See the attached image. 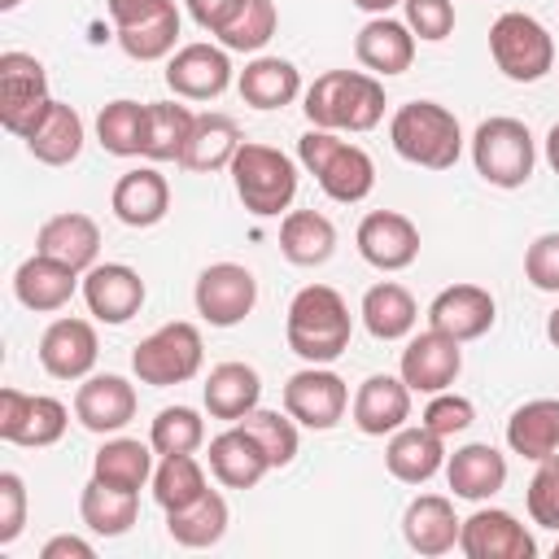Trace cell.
Returning <instances> with one entry per match:
<instances>
[{
    "instance_id": "1",
    "label": "cell",
    "mask_w": 559,
    "mask_h": 559,
    "mask_svg": "<svg viewBox=\"0 0 559 559\" xmlns=\"http://www.w3.org/2000/svg\"><path fill=\"white\" fill-rule=\"evenodd\" d=\"M349 332H354V319H349V306L336 288L328 284H306L293 301H288V319H284V336H288V349L306 362H336L345 349H349Z\"/></svg>"
},
{
    "instance_id": "2",
    "label": "cell",
    "mask_w": 559,
    "mask_h": 559,
    "mask_svg": "<svg viewBox=\"0 0 559 559\" xmlns=\"http://www.w3.org/2000/svg\"><path fill=\"white\" fill-rule=\"evenodd\" d=\"M301 109L323 131H371L384 118V87L367 70H328L306 87Z\"/></svg>"
},
{
    "instance_id": "3",
    "label": "cell",
    "mask_w": 559,
    "mask_h": 559,
    "mask_svg": "<svg viewBox=\"0 0 559 559\" xmlns=\"http://www.w3.org/2000/svg\"><path fill=\"white\" fill-rule=\"evenodd\" d=\"M393 153L424 170H450L463 153L459 118L437 100H411L389 118Z\"/></svg>"
},
{
    "instance_id": "4",
    "label": "cell",
    "mask_w": 559,
    "mask_h": 559,
    "mask_svg": "<svg viewBox=\"0 0 559 559\" xmlns=\"http://www.w3.org/2000/svg\"><path fill=\"white\" fill-rule=\"evenodd\" d=\"M297 157H301V166L314 175V183H319L332 201H341V205L367 201L371 188H376V162L367 157V148L345 144L336 131L310 127V131L297 140Z\"/></svg>"
},
{
    "instance_id": "5",
    "label": "cell",
    "mask_w": 559,
    "mask_h": 559,
    "mask_svg": "<svg viewBox=\"0 0 559 559\" xmlns=\"http://www.w3.org/2000/svg\"><path fill=\"white\" fill-rule=\"evenodd\" d=\"M231 183H236V197L249 214L258 218H275L293 205L297 197V166L288 153L271 148V144H258V140H245L231 157Z\"/></svg>"
},
{
    "instance_id": "6",
    "label": "cell",
    "mask_w": 559,
    "mask_h": 559,
    "mask_svg": "<svg viewBox=\"0 0 559 559\" xmlns=\"http://www.w3.org/2000/svg\"><path fill=\"white\" fill-rule=\"evenodd\" d=\"M472 162H476V175L493 188H520L528 183L533 175V162H537V148H533V131L520 122V118H485L472 135Z\"/></svg>"
},
{
    "instance_id": "7",
    "label": "cell",
    "mask_w": 559,
    "mask_h": 559,
    "mask_svg": "<svg viewBox=\"0 0 559 559\" xmlns=\"http://www.w3.org/2000/svg\"><path fill=\"white\" fill-rule=\"evenodd\" d=\"M201 358H205V345H201V332L197 323H162L157 332H148L135 349H131V371L140 384H153V389H170V384H183L201 371Z\"/></svg>"
},
{
    "instance_id": "8",
    "label": "cell",
    "mask_w": 559,
    "mask_h": 559,
    "mask_svg": "<svg viewBox=\"0 0 559 559\" xmlns=\"http://www.w3.org/2000/svg\"><path fill=\"white\" fill-rule=\"evenodd\" d=\"M489 57L511 83H537L555 66V39L533 13H502L489 26Z\"/></svg>"
},
{
    "instance_id": "9",
    "label": "cell",
    "mask_w": 559,
    "mask_h": 559,
    "mask_svg": "<svg viewBox=\"0 0 559 559\" xmlns=\"http://www.w3.org/2000/svg\"><path fill=\"white\" fill-rule=\"evenodd\" d=\"M345 406H349V384H345L336 371L319 367V362L293 371L288 384H284V411H288L301 428L328 432V428H336V424L345 419Z\"/></svg>"
},
{
    "instance_id": "10",
    "label": "cell",
    "mask_w": 559,
    "mask_h": 559,
    "mask_svg": "<svg viewBox=\"0 0 559 559\" xmlns=\"http://www.w3.org/2000/svg\"><path fill=\"white\" fill-rule=\"evenodd\" d=\"M192 301H197V314L210 328H236L258 301V280L240 262H214L197 275Z\"/></svg>"
},
{
    "instance_id": "11",
    "label": "cell",
    "mask_w": 559,
    "mask_h": 559,
    "mask_svg": "<svg viewBox=\"0 0 559 559\" xmlns=\"http://www.w3.org/2000/svg\"><path fill=\"white\" fill-rule=\"evenodd\" d=\"M70 424V411L48 397V393H22V389H0V437L13 445L44 450L61 441Z\"/></svg>"
},
{
    "instance_id": "12",
    "label": "cell",
    "mask_w": 559,
    "mask_h": 559,
    "mask_svg": "<svg viewBox=\"0 0 559 559\" xmlns=\"http://www.w3.org/2000/svg\"><path fill=\"white\" fill-rule=\"evenodd\" d=\"M48 70L31 52H0V122L22 140L35 114L48 105Z\"/></svg>"
},
{
    "instance_id": "13",
    "label": "cell",
    "mask_w": 559,
    "mask_h": 559,
    "mask_svg": "<svg viewBox=\"0 0 559 559\" xmlns=\"http://www.w3.org/2000/svg\"><path fill=\"white\" fill-rule=\"evenodd\" d=\"M459 550L467 559H533V533L502 507H480L459 524Z\"/></svg>"
},
{
    "instance_id": "14",
    "label": "cell",
    "mask_w": 559,
    "mask_h": 559,
    "mask_svg": "<svg viewBox=\"0 0 559 559\" xmlns=\"http://www.w3.org/2000/svg\"><path fill=\"white\" fill-rule=\"evenodd\" d=\"M397 371H402V380L411 384V393H441V389H450V384L459 380V371H463V349H459L454 336L428 328V332H419V336L406 341Z\"/></svg>"
},
{
    "instance_id": "15",
    "label": "cell",
    "mask_w": 559,
    "mask_h": 559,
    "mask_svg": "<svg viewBox=\"0 0 559 559\" xmlns=\"http://www.w3.org/2000/svg\"><path fill=\"white\" fill-rule=\"evenodd\" d=\"M354 240L362 262H371L376 271H406L419 258V227L397 210H371L358 223Z\"/></svg>"
},
{
    "instance_id": "16",
    "label": "cell",
    "mask_w": 559,
    "mask_h": 559,
    "mask_svg": "<svg viewBox=\"0 0 559 559\" xmlns=\"http://www.w3.org/2000/svg\"><path fill=\"white\" fill-rule=\"evenodd\" d=\"M231 83V61L227 48L214 44H183L175 48V57L166 61V87L179 100H214L223 96Z\"/></svg>"
},
{
    "instance_id": "17",
    "label": "cell",
    "mask_w": 559,
    "mask_h": 559,
    "mask_svg": "<svg viewBox=\"0 0 559 559\" xmlns=\"http://www.w3.org/2000/svg\"><path fill=\"white\" fill-rule=\"evenodd\" d=\"M83 301L100 323H127L144 306V280L127 262H96L83 271Z\"/></svg>"
},
{
    "instance_id": "18",
    "label": "cell",
    "mask_w": 559,
    "mask_h": 559,
    "mask_svg": "<svg viewBox=\"0 0 559 559\" xmlns=\"http://www.w3.org/2000/svg\"><path fill=\"white\" fill-rule=\"evenodd\" d=\"M493 319H498V306H493L489 288H480V284H450L428 306V328L454 336L459 345L485 336L493 328Z\"/></svg>"
},
{
    "instance_id": "19",
    "label": "cell",
    "mask_w": 559,
    "mask_h": 559,
    "mask_svg": "<svg viewBox=\"0 0 559 559\" xmlns=\"http://www.w3.org/2000/svg\"><path fill=\"white\" fill-rule=\"evenodd\" d=\"M96 328L87 319H52L39 336V362L52 380H83L96 367Z\"/></svg>"
},
{
    "instance_id": "20",
    "label": "cell",
    "mask_w": 559,
    "mask_h": 559,
    "mask_svg": "<svg viewBox=\"0 0 559 559\" xmlns=\"http://www.w3.org/2000/svg\"><path fill=\"white\" fill-rule=\"evenodd\" d=\"M354 428L367 437H389L411 419V384L402 376H367L349 402Z\"/></svg>"
},
{
    "instance_id": "21",
    "label": "cell",
    "mask_w": 559,
    "mask_h": 559,
    "mask_svg": "<svg viewBox=\"0 0 559 559\" xmlns=\"http://www.w3.org/2000/svg\"><path fill=\"white\" fill-rule=\"evenodd\" d=\"M74 419L87 432H118L135 419V389L122 376H87L74 393Z\"/></svg>"
},
{
    "instance_id": "22",
    "label": "cell",
    "mask_w": 559,
    "mask_h": 559,
    "mask_svg": "<svg viewBox=\"0 0 559 559\" xmlns=\"http://www.w3.org/2000/svg\"><path fill=\"white\" fill-rule=\"evenodd\" d=\"M384 467L402 485H424L445 467V437H437L428 424H402L397 432H389Z\"/></svg>"
},
{
    "instance_id": "23",
    "label": "cell",
    "mask_w": 559,
    "mask_h": 559,
    "mask_svg": "<svg viewBox=\"0 0 559 559\" xmlns=\"http://www.w3.org/2000/svg\"><path fill=\"white\" fill-rule=\"evenodd\" d=\"M354 57H358V66H362L367 74H384V79H389V74H406L411 61H415V35H411L406 22L380 13V17H371V22L358 31Z\"/></svg>"
},
{
    "instance_id": "24",
    "label": "cell",
    "mask_w": 559,
    "mask_h": 559,
    "mask_svg": "<svg viewBox=\"0 0 559 559\" xmlns=\"http://www.w3.org/2000/svg\"><path fill=\"white\" fill-rule=\"evenodd\" d=\"M22 140H26V153L35 162H44V166H70L79 157V148H83V118L70 105L48 100L35 114V122L22 131Z\"/></svg>"
},
{
    "instance_id": "25",
    "label": "cell",
    "mask_w": 559,
    "mask_h": 559,
    "mask_svg": "<svg viewBox=\"0 0 559 559\" xmlns=\"http://www.w3.org/2000/svg\"><path fill=\"white\" fill-rule=\"evenodd\" d=\"M109 205H114V218L127 227H157L170 210V183L153 166H135V170L118 175Z\"/></svg>"
},
{
    "instance_id": "26",
    "label": "cell",
    "mask_w": 559,
    "mask_h": 559,
    "mask_svg": "<svg viewBox=\"0 0 559 559\" xmlns=\"http://www.w3.org/2000/svg\"><path fill=\"white\" fill-rule=\"evenodd\" d=\"M210 472L227 489H253L271 472V459L245 424H231L227 432H218L210 441Z\"/></svg>"
},
{
    "instance_id": "27",
    "label": "cell",
    "mask_w": 559,
    "mask_h": 559,
    "mask_svg": "<svg viewBox=\"0 0 559 559\" xmlns=\"http://www.w3.org/2000/svg\"><path fill=\"white\" fill-rule=\"evenodd\" d=\"M459 515H454V507H450V498H441V493H419V498H411V507H406V515H402V537H406V546L415 550V555H428V559H437V555H450L454 546H459Z\"/></svg>"
},
{
    "instance_id": "28",
    "label": "cell",
    "mask_w": 559,
    "mask_h": 559,
    "mask_svg": "<svg viewBox=\"0 0 559 559\" xmlns=\"http://www.w3.org/2000/svg\"><path fill=\"white\" fill-rule=\"evenodd\" d=\"M79 288V271L48 258V253H31L17 271H13V297L26 306V310H61Z\"/></svg>"
},
{
    "instance_id": "29",
    "label": "cell",
    "mask_w": 559,
    "mask_h": 559,
    "mask_svg": "<svg viewBox=\"0 0 559 559\" xmlns=\"http://www.w3.org/2000/svg\"><path fill=\"white\" fill-rule=\"evenodd\" d=\"M445 480H450L454 498L485 502V498H493V493L507 485V459H502L489 441L459 445V450L445 459Z\"/></svg>"
},
{
    "instance_id": "30",
    "label": "cell",
    "mask_w": 559,
    "mask_h": 559,
    "mask_svg": "<svg viewBox=\"0 0 559 559\" xmlns=\"http://www.w3.org/2000/svg\"><path fill=\"white\" fill-rule=\"evenodd\" d=\"M35 253H48V258H57L74 271H92L96 253H100V227L79 210L52 214L35 236Z\"/></svg>"
},
{
    "instance_id": "31",
    "label": "cell",
    "mask_w": 559,
    "mask_h": 559,
    "mask_svg": "<svg viewBox=\"0 0 559 559\" xmlns=\"http://www.w3.org/2000/svg\"><path fill=\"white\" fill-rule=\"evenodd\" d=\"M201 393H205V411H210L214 419L240 424L249 411H258L262 376H258L249 362H218V367H210Z\"/></svg>"
},
{
    "instance_id": "32",
    "label": "cell",
    "mask_w": 559,
    "mask_h": 559,
    "mask_svg": "<svg viewBox=\"0 0 559 559\" xmlns=\"http://www.w3.org/2000/svg\"><path fill=\"white\" fill-rule=\"evenodd\" d=\"M240 144L245 140H240L236 118H227V114H197L192 135H188V144L179 153V166L192 170V175H214V170L231 166Z\"/></svg>"
},
{
    "instance_id": "33",
    "label": "cell",
    "mask_w": 559,
    "mask_h": 559,
    "mask_svg": "<svg viewBox=\"0 0 559 559\" xmlns=\"http://www.w3.org/2000/svg\"><path fill=\"white\" fill-rule=\"evenodd\" d=\"M507 445L520 459L542 463L546 454L559 450V397H533L511 411L507 419Z\"/></svg>"
},
{
    "instance_id": "34",
    "label": "cell",
    "mask_w": 559,
    "mask_h": 559,
    "mask_svg": "<svg viewBox=\"0 0 559 559\" xmlns=\"http://www.w3.org/2000/svg\"><path fill=\"white\" fill-rule=\"evenodd\" d=\"M236 87H240V100L253 109H284L301 96V70L284 57H253L240 70Z\"/></svg>"
},
{
    "instance_id": "35",
    "label": "cell",
    "mask_w": 559,
    "mask_h": 559,
    "mask_svg": "<svg viewBox=\"0 0 559 559\" xmlns=\"http://www.w3.org/2000/svg\"><path fill=\"white\" fill-rule=\"evenodd\" d=\"M79 515L96 537H122V533H131V524L140 515V489H118V485H105L92 476L83 485Z\"/></svg>"
},
{
    "instance_id": "36",
    "label": "cell",
    "mask_w": 559,
    "mask_h": 559,
    "mask_svg": "<svg viewBox=\"0 0 559 559\" xmlns=\"http://www.w3.org/2000/svg\"><path fill=\"white\" fill-rule=\"evenodd\" d=\"M280 253L293 266H323L336 253V227L314 210H288L280 223Z\"/></svg>"
},
{
    "instance_id": "37",
    "label": "cell",
    "mask_w": 559,
    "mask_h": 559,
    "mask_svg": "<svg viewBox=\"0 0 559 559\" xmlns=\"http://www.w3.org/2000/svg\"><path fill=\"white\" fill-rule=\"evenodd\" d=\"M362 323H367V332L376 336V341H402L411 328H415V319H419V306H415V297L402 288V284H393V280H380V284H371L367 293H362Z\"/></svg>"
},
{
    "instance_id": "38",
    "label": "cell",
    "mask_w": 559,
    "mask_h": 559,
    "mask_svg": "<svg viewBox=\"0 0 559 559\" xmlns=\"http://www.w3.org/2000/svg\"><path fill=\"white\" fill-rule=\"evenodd\" d=\"M166 533L188 550H205V546L223 542V533H227V498L218 489H205L197 502H188L179 511H166Z\"/></svg>"
},
{
    "instance_id": "39",
    "label": "cell",
    "mask_w": 559,
    "mask_h": 559,
    "mask_svg": "<svg viewBox=\"0 0 559 559\" xmlns=\"http://www.w3.org/2000/svg\"><path fill=\"white\" fill-rule=\"evenodd\" d=\"M153 445L135 441V437H109L96 454H92V476L118 489H140L144 480H153Z\"/></svg>"
},
{
    "instance_id": "40",
    "label": "cell",
    "mask_w": 559,
    "mask_h": 559,
    "mask_svg": "<svg viewBox=\"0 0 559 559\" xmlns=\"http://www.w3.org/2000/svg\"><path fill=\"white\" fill-rule=\"evenodd\" d=\"M144 135H148V105H140V100L122 96V100H109L96 114V140L114 157H140Z\"/></svg>"
},
{
    "instance_id": "41",
    "label": "cell",
    "mask_w": 559,
    "mask_h": 559,
    "mask_svg": "<svg viewBox=\"0 0 559 559\" xmlns=\"http://www.w3.org/2000/svg\"><path fill=\"white\" fill-rule=\"evenodd\" d=\"M197 114L179 100H148V135H144V157L148 162H179L188 135H192Z\"/></svg>"
},
{
    "instance_id": "42",
    "label": "cell",
    "mask_w": 559,
    "mask_h": 559,
    "mask_svg": "<svg viewBox=\"0 0 559 559\" xmlns=\"http://www.w3.org/2000/svg\"><path fill=\"white\" fill-rule=\"evenodd\" d=\"M280 26V13H275V0H240L236 13L214 31L218 44L227 52H258L266 48V39L275 35Z\"/></svg>"
},
{
    "instance_id": "43",
    "label": "cell",
    "mask_w": 559,
    "mask_h": 559,
    "mask_svg": "<svg viewBox=\"0 0 559 559\" xmlns=\"http://www.w3.org/2000/svg\"><path fill=\"white\" fill-rule=\"evenodd\" d=\"M205 472L192 454H162V463L153 467V498L162 511H179L188 502H197L205 493Z\"/></svg>"
},
{
    "instance_id": "44",
    "label": "cell",
    "mask_w": 559,
    "mask_h": 559,
    "mask_svg": "<svg viewBox=\"0 0 559 559\" xmlns=\"http://www.w3.org/2000/svg\"><path fill=\"white\" fill-rule=\"evenodd\" d=\"M175 39H179V9H162L135 26H118V44L131 61H162L175 52Z\"/></svg>"
},
{
    "instance_id": "45",
    "label": "cell",
    "mask_w": 559,
    "mask_h": 559,
    "mask_svg": "<svg viewBox=\"0 0 559 559\" xmlns=\"http://www.w3.org/2000/svg\"><path fill=\"white\" fill-rule=\"evenodd\" d=\"M201 441H205V419L192 406H166L148 428V445L157 454H192Z\"/></svg>"
},
{
    "instance_id": "46",
    "label": "cell",
    "mask_w": 559,
    "mask_h": 559,
    "mask_svg": "<svg viewBox=\"0 0 559 559\" xmlns=\"http://www.w3.org/2000/svg\"><path fill=\"white\" fill-rule=\"evenodd\" d=\"M240 424L258 437V445L266 450L271 467H288V463L297 459V445H301V441H297V419H293L288 411L280 415V411H262V406H258V411H249Z\"/></svg>"
},
{
    "instance_id": "47",
    "label": "cell",
    "mask_w": 559,
    "mask_h": 559,
    "mask_svg": "<svg viewBox=\"0 0 559 559\" xmlns=\"http://www.w3.org/2000/svg\"><path fill=\"white\" fill-rule=\"evenodd\" d=\"M524 507L533 515V524L542 528H559V450L546 454L524 489Z\"/></svg>"
},
{
    "instance_id": "48",
    "label": "cell",
    "mask_w": 559,
    "mask_h": 559,
    "mask_svg": "<svg viewBox=\"0 0 559 559\" xmlns=\"http://www.w3.org/2000/svg\"><path fill=\"white\" fill-rule=\"evenodd\" d=\"M472 419H476V406H472V397H463V393H432V402L424 406V419L419 424H428L437 437H454V432H467L472 428Z\"/></svg>"
},
{
    "instance_id": "49",
    "label": "cell",
    "mask_w": 559,
    "mask_h": 559,
    "mask_svg": "<svg viewBox=\"0 0 559 559\" xmlns=\"http://www.w3.org/2000/svg\"><path fill=\"white\" fill-rule=\"evenodd\" d=\"M402 9H406V26L415 39L441 44L454 31V4L450 0H402Z\"/></svg>"
},
{
    "instance_id": "50",
    "label": "cell",
    "mask_w": 559,
    "mask_h": 559,
    "mask_svg": "<svg viewBox=\"0 0 559 559\" xmlns=\"http://www.w3.org/2000/svg\"><path fill=\"white\" fill-rule=\"evenodd\" d=\"M524 280L537 293H559V231H542L524 249Z\"/></svg>"
},
{
    "instance_id": "51",
    "label": "cell",
    "mask_w": 559,
    "mask_h": 559,
    "mask_svg": "<svg viewBox=\"0 0 559 559\" xmlns=\"http://www.w3.org/2000/svg\"><path fill=\"white\" fill-rule=\"evenodd\" d=\"M26 528V485L17 472H0V546L17 542Z\"/></svg>"
},
{
    "instance_id": "52",
    "label": "cell",
    "mask_w": 559,
    "mask_h": 559,
    "mask_svg": "<svg viewBox=\"0 0 559 559\" xmlns=\"http://www.w3.org/2000/svg\"><path fill=\"white\" fill-rule=\"evenodd\" d=\"M170 4H175V0H105L114 26H135V22H144V17L162 13V9H170Z\"/></svg>"
},
{
    "instance_id": "53",
    "label": "cell",
    "mask_w": 559,
    "mask_h": 559,
    "mask_svg": "<svg viewBox=\"0 0 559 559\" xmlns=\"http://www.w3.org/2000/svg\"><path fill=\"white\" fill-rule=\"evenodd\" d=\"M183 4H188L192 22H197L201 31H210V35H214V31L236 13V4H240V0H183Z\"/></svg>"
},
{
    "instance_id": "54",
    "label": "cell",
    "mask_w": 559,
    "mask_h": 559,
    "mask_svg": "<svg viewBox=\"0 0 559 559\" xmlns=\"http://www.w3.org/2000/svg\"><path fill=\"white\" fill-rule=\"evenodd\" d=\"M39 559H96V550H92V542L61 533V537H48V542H44Z\"/></svg>"
},
{
    "instance_id": "55",
    "label": "cell",
    "mask_w": 559,
    "mask_h": 559,
    "mask_svg": "<svg viewBox=\"0 0 559 559\" xmlns=\"http://www.w3.org/2000/svg\"><path fill=\"white\" fill-rule=\"evenodd\" d=\"M546 162H550V170L559 175V122L546 131Z\"/></svg>"
},
{
    "instance_id": "56",
    "label": "cell",
    "mask_w": 559,
    "mask_h": 559,
    "mask_svg": "<svg viewBox=\"0 0 559 559\" xmlns=\"http://www.w3.org/2000/svg\"><path fill=\"white\" fill-rule=\"evenodd\" d=\"M354 4H358L362 13H376V17H380V13H389V9L402 4V0H354Z\"/></svg>"
},
{
    "instance_id": "57",
    "label": "cell",
    "mask_w": 559,
    "mask_h": 559,
    "mask_svg": "<svg viewBox=\"0 0 559 559\" xmlns=\"http://www.w3.org/2000/svg\"><path fill=\"white\" fill-rule=\"evenodd\" d=\"M546 336H550V345L559 349V306L550 310V319H546Z\"/></svg>"
},
{
    "instance_id": "58",
    "label": "cell",
    "mask_w": 559,
    "mask_h": 559,
    "mask_svg": "<svg viewBox=\"0 0 559 559\" xmlns=\"http://www.w3.org/2000/svg\"><path fill=\"white\" fill-rule=\"evenodd\" d=\"M17 4H22V0H0V9H4V13H9V9H17Z\"/></svg>"
},
{
    "instance_id": "59",
    "label": "cell",
    "mask_w": 559,
    "mask_h": 559,
    "mask_svg": "<svg viewBox=\"0 0 559 559\" xmlns=\"http://www.w3.org/2000/svg\"><path fill=\"white\" fill-rule=\"evenodd\" d=\"M555 559H559V542H555Z\"/></svg>"
}]
</instances>
